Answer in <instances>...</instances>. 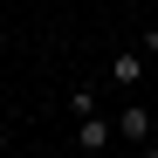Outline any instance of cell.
<instances>
[{
    "label": "cell",
    "mask_w": 158,
    "mask_h": 158,
    "mask_svg": "<svg viewBox=\"0 0 158 158\" xmlns=\"http://www.w3.org/2000/svg\"><path fill=\"white\" fill-rule=\"evenodd\" d=\"M110 124H117V144H151V117H144V103H124Z\"/></svg>",
    "instance_id": "obj_1"
},
{
    "label": "cell",
    "mask_w": 158,
    "mask_h": 158,
    "mask_svg": "<svg viewBox=\"0 0 158 158\" xmlns=\"http://www.w3.org/2000/svg\"><path fill=\"white\" fill-rule=\"evenodd\" d=\"M110 83L117 89H138L144 83V48H117V55H110Z\"/></svg>",
    "instance_id": "obj_2"
},
{
    "label": "cell",
    "mask_w": 158,
    "mask_h": 158,
    "mask_svg": "<svg viewBox=\"0 0 158 158\" xmlns=\"http://www.w3.org/2000/svg\"><path fill=\"white\" fill-rule=\"evenodd\" d=\"M76 144H83V151H89V158H96V151H110V144H117V124H103V117H96V110H89V117H83V124H76Z\"/></svg>",
    "instance_id": "obj_3"
},
{
    "label": "cell",
    "mask_w": 158,
    "mask_h": 158,
    "mask_svg": "<svg viewBox=\"0 0 158 158\" xmlns=\"http://www.w3.org/2000/svg\"><path fill=\"white\" fill-rule=\"evenodd\" d=\"M69 110L89 117V110H96V83H76V89H69Z\"/></svg>",
    "instance_id": "obj_4"
},
{
    "label": "cell",
    "mask_w": 158,
    "mask_h": 158,
    "mask_svg": "<svg viewBox=\"0 0 158 158\" xmlns=\"http://www.w3.org/2000/svg\"><path fill=\"white\" fill-rule=\"evenodd\" d=\"M117 158H144V151H138V144H124V151H117Z\"/></svg>",
    "instance_id": "obj_5"
},
{
    "label": "cell",
    "mask_w": 158,
    "mask_h": 158,
    "mask_svg": "<svg viewBox=\"0 0 158 158\" xmlns=\"http://www.w3.org/2000/svg\"><path fill=\"white\" fill-rule=\"evenodd\" d=\"M0 158H14V151H0Z\"/></svg>",
    "instance_id": "obj_6"
}]
</instances>
